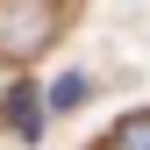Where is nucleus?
<instances>
[{
	"label": "nucleus",
	"mask_w": 150,
	"mask_h": 150,
	"mask_svg": "<svg viewBox=\"0 0 150 150\" xmlns=\"http://www.w3.org/2000/svg\"><path fill=\"white\" fill-rule=\"evenodd\" d=\"M43 115H50V107H43V93H36L29 79L0 93V122H7L14 136H22V143H36V136H43Z\"/></svg>",
	"instance_id": "f03ea898"
},
{
	"label": "nucleus",
	"mask_w": 150,
	"mask_h": 150,
	"mask_svg": "<svg viewBox=\"0 0 150 150\" xmlns=\"http://www.w3.org/2000/svg\"><path fill=\"white\" fill-rule=\"evenodd\" d=\"M79 100H86V79H79V71H64V79L43 93V107H79Z\"/></svg>",
	"instance_id": "7ed1b4c3"
},
{
	"label": "nucleus",
	"mask_w": 150,
	"mask_h": 150,
	"mask_svg": "<svg viewBox=\"0 0 150 150\" xmlns=\"http://www.w3.org/2000/svg\"><path fill=\"white\" fill-rule=\"evenodd\" d=\"M115 150H150V115H129L115 129Z\"/></svg>",
	"instance_id": "20e7f679"
},
{
	"label": "nucleus",
	"mask_w": 150,
	"mask_h": 150,
	"mask_svg": "<svg viewBox=\"0 0 150 150\" xmlns=\"http://www.w3.org/2000/svg\"><path fill=\"white\" fill-rule=\"evenodd\" d=\"M57 36V0H0V57H36Z\"/></svg>",
	"instance_id": "f257e3e1"
}]
</instances>
